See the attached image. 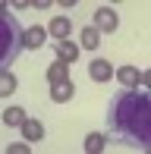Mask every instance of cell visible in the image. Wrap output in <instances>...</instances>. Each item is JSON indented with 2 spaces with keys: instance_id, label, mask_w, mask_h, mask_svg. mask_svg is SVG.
<instances>
[{
  "instance_id": "cell-1",
  "label": "cell",
  "mask_w": 151,
  "mask_h": 154,
  "mask_svg": "<svg viewBox=\"0 0 151 154\" xmlns=\"http://www.w3.org/2000/svg\"><path fill=\"white\" fill-rule=\"evenodd\" d=\"M116 25H120V19H116V13L110 6H98L94 10V29L98 32H116Z\"/></svg>"
},
{
  "instance_id": "cell-5",
  "label": "cell",
  "mask_w": 151,
  "mask_h": 154,
  "mask_svg": "<svg viewBox=\"0 0 151 154\" xmlns=\"http://www.w3.org/2000/svg\"><path fill=\"white\" fill-rule=\"evenodd\" d=\"M47 32L54 35V38H60V41H66V35L72 32V22L66 16H57V19H51V25H47Z\"/></svg>"
},
{
  "instance_id": "cell-12",
  "label": "cell",
  "mask_w": 151,
  "mask_h": 154,
  "mask_svg": "<svg viewBox=\"0 0 151 154\" xmlns=\"http://www.w3.org/2000/svg\"><path fill=\"white\" fill-rule=\"evenodd\" d=\"M98 44H101V32L94 29H82V47H85V51H98Z\"/></svg>"
},
{
  "instance_id": "cell-11",
  "label": "cell",
  "mask_w": 151,
  "mask_h": 154,
  "mask_svg": "<svg viewBox=\"0 0 151 154\" xmlns=\"http://www.w3.org/2000/svg\"><path fill=\"white\" fill-rule=\"evenodd\" d=\"M104 145H107V135H104V132H91V135L85 138V151L88 154H101Z\"/></svg>"
},
{
  "instance_id": "cell-15",
  "label": "cell",
  "mask_w": 151,
  "mask_h": 154,
  "mask_svg": "<svg viewBox=\"0 0 151 154\" xmlns=\"http://www.w3.org/2000/svg\"><path fill=\"white\" fill-rule=\"evenodd\" d=\"M32 6H35V10H47V6H51V0H35Z\"/></svg>"
},
{
  "instance_id": "cell-3",
  "label": "cell",
  "mask_w": 151,
  "mask_h": 154,
  "mask_svg": "<svg viewBox=\"0 0 151 154\" xmlns=\"http://www.w3.org/2000/svg\"><path fill=\"white\" fill-rule=\"evenodd\" d=\"M88 75H91V79L94 82H107V79H113V66H110V63H107V60H91V63H88Z\"/></svg>"
},
{
  "instance_id": "cell-4",
  "label": "cell",
  "mask_w": 151,
  "mask_h": 154,
  "mask_svg": "<svg viewBox=\"0 0 151 154\" xmlns=\"http://www.w3.org/2000/svg\"><path fill=\"white\" fill-rule=\"evenodd\" d=\"M116 82H120L123 88H135L142 82V72L135 66H120V69H116Z\"/></svg>"
},
{
  "instance_id": "cell-14",
  "label": "cell",
  "mask_w": 151,
  "mask_h": 154,
  "mask_svg": "<svg viewBox=\"0 0 151 154\" xmlns=\"http://www.w3.org/2000/svg\"><path fill=\"white\" fill-rule=\"evenodd\" d=\"M6 154H29V142H16V145H6Z\"/></svg>"
},
{
  "instance_id": "cell-8",
  "label": "cell",
  "mask_w": 151,
  "mask_h": 154,
  "mask_svg": "<svg viewBox=\"0 0 151 154\" xmlns=\"http://www.w3.org/2000/svg\"><path fill=\"white\" fill-rule=\"evenodd\" d=\"M51 97H54L57 104L69 101V97H72V82H69V79H63V82H54V85H51Z\"/></svg>"
},
{
  "instance_id": "cell-2",
  "label": "cell",
  "mask_w": 151,
  "mask_h": 154,
  "mask_svg": "<svg viewBox=\"0 0 151 154\" xmlns=\"http://www.w3.org/2000/svg\"><path fill=\"white\" fill-rule=\"evenodd\" d=\"M44 41H47V25H32L22 32V47H29V51H38Z\"/></svg>"
},
{
  "instance_id": "cell-9",
  "label": "cell",
  "mask_w": 151,
  "mask_h": 154,
  "mask_svg": "<svg viewBox=\"0 0 151 154\" xmlns=\"http://www.w3.org/2000/svg\"><path fill=\"white\" fill-rule=\"evenodd\" d=\"M25 120H29V116H25L22 107H6V110H3V123H6V126H16V129H22Z\"/></svg>"
},
{
  "instance_id": "cell-7",
  "label": "cell",
  "mask_w": 151,
  "mask_h": 154,
  "mask_svg": "<svg viewBox=\"0 0 151 154\" xmlns=\"http://www.w3.org/2000/svg\"><path fill=\"white\" fill-rule=\"evenodd\" d=\"M22 135H25V142H41L44 138V126H41V120H25L22 123Z\"/></svg>"
},
{
  "instance_id": "cell-13",
  "label": "cell",
  "mask_w": 151,
  "mask_h": 154,
  "mask_svg": "<svg viewBox=\"0 0 151 154\" xmlns=\"http://www.w3.org/2000/svg\"><path fill=\"white\" fill-rule=\"evenodd\" d=\"M13 91H16V75H13L10 72V69H3V72H0V94H13Z\"/></svg>"
},
{
  "instance_id": "cell-6",
  "label": "cell",
  "mask_w": 151,
  "mask_h": 154,
  "mask_svg": "<svg viewBox=\"0 0 151 154\" xmlns=\"http://www.w3.org/2000/svg\"><path fill=\"white\" fill-rule=\"evenodd\" d=\"M57 60L66 63V66L76 63V60H79V47H76L72 41H60V44H57Z\"/></svg>"
},
{
  "instance_id": "cell-10",
  "label": "cell",
  "mask_w": 151,
  "mask_h": 154,
  "mask_svg": "<svg viewBox=\"0 0 151 154\" xmlns=\"http://www.w3.org/2000/svg\"><path fill=\"white\" fill-rule=\"evenodd\" d=\"M63 79H69V69H66V63H60V60H54L51 66H47V82H63Z\"/></svg>"
}]
</instances>
